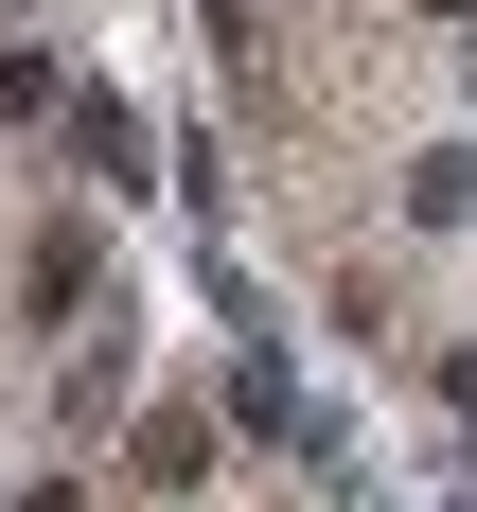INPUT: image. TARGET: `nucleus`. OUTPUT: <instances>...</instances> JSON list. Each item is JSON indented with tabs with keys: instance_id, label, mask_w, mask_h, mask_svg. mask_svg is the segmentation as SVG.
Wrapping results in <instances>:
<instances>
[{
	"instance_id": "obj_1",
	"label": "nucleus",
	"mask_w": 477,
	"mask_h": 512,
	"mask_svg": "<svg viewBox=\"0 0 477 512\" xmlns=\"http://www.w3.org/2000/svg\"><path fill=\"white\" fill-rule=\"evenodd\" d=\"M53 124L89 142V177H142V124H124V106H106V89H71V106H53Z\"/></svg>"
},
{
	"instance_id": "obj_2",
	"label": "nucleus",
	"mask_w": 477,
	"mask_h": 512,
	"mask_svg": "<svg viewBox=\"0 0 477 512\" xmlns=\"http://www.w3.org/2000/svg\"><path fill=\"white\" fill-rule=\"evenodd\" d=\"M36 106H71V89H53V53H0V124H36Z\"/></svg>"
}]
</instances>
